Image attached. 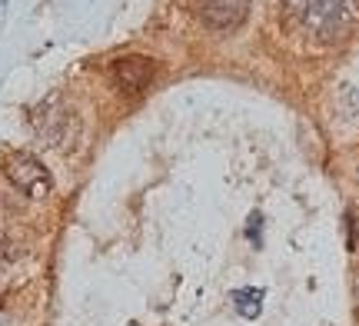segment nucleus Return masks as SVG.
<instances>
[{
    "mask_svg": "<svg viewBox=\"0 0 359 326\" xmlns=\"http://www.w3.org/2000/svg\"><path fill=\"white\" fill-rule=\"evenodd\" d=\"M263 290H253V287H246V290H236L233 293V303H236V313L246 316V320H257L259 310H263Z\"/></svg>",
    "mask_w": 359,
    "mask_h": 326,
    "instance_id": "obj_6",
    "label": "nucleus"
},
{
    "mask_svg": "<svg viewBox=\"0 0 359 326\" xmlns=\"http://www.w3.org/2000/svg\"><path fill=\"white\" fill-rule=\"evenodd\" d=\"M156 74V60L140 57V53H127V57H116L110 64V80H114L116 90L123 93H140L154 83Z\"/></svg>",
    "mask_w": 359,
    "mask_h": 326,
    "instance_id": "obj_4",
    "label": "nucleus"
},
{
    "mask_svg": "<svg viewBox=\"0 0 359 326\" xmlns=\"http://www.w3.org/2000/svg\"><path fill=\"white\" fill-rule=\"evenodd\" d=\"M30 123H34V130H37L40 140H43L47 147H53V150H67V147H74V140H77V133H80L77 114L64 104V97H60V93H50V97L34 110Z\"/></svg>",
    "mask_w": 359,
    "mask_h": 326,
    "instance_id": "obj_1",
    "label": "nucleus"
},
{
    "mask_svg": "<svg viewBox=\"0 0 359 326\" xmlns=\"http://www.w3.org/2000/svg\"><path fill=\"white\" fill-rule=\"evenodd\" d=\"M196 17L213 30H233L246 20L250 0H193Z\"/></svg>",
    "mask_w": 359,
    "mask_h": 326,
    "instance_id": "obj_5",
    "label": "nucleus"
},
{
    "mask_svg": "<svg viewBox=\"0 0 359 326\" xmlns=\"http://www.w3.org/2000/svg\"><path fill=\"white\" fill-rule=\"evenodd\" d=\"M290 4H293V13H299L303 24L316 30L320 37H333L349 13L346 0H290Z\"/></svg>",
    "mask_w": 359,
    "mask_h": 326,
    "instance_id": "obj_3",
    "label": "nucleus"
},
{
    "mask_svg": "<svg viewBox=\"0 0 359 326\" xmlns=\"http://www.w3.org/2000/svg\"><path fill=\"white\" fill-rule=\"evenodd\" d=\"M0 250H4V240H0Z\"/></svg>",
    "mask_w": 359,
    "mask_h": 326,
    "instance_id": "obj_8",
    "label": "nucleus"
},
{
    "mask_svg": "<svg viewBox=\"0 0 359 326\" xmlns=\"http://www.w3.org/2000/svg\"><path fill=\"white\" fill-rule=\"evenodd\" d=\"M259 230H263V217H259V213H253V217H250V226H246V236H250L257 247H259Z\"/></svg>",
    "mask_w": 359,
    "mask_h": 326,
    "instance_id": "obj_7",
    "label": "nucleus"
},
{
    "mask_svg": "<svg viewBox=\"0 0 359 326\" xmlns=\"http://www.w3.org/2000/svg\"><path fill=\"white\" fill-rule=\"evenodd\" d=\"M4 173H7V180H11L24 196H30V200H47V196L53 193L50 170L43 167V160H37L34 154H27V150L7 154Z\"/></svg>",
    "mask_w": 359,
    "mask_h": 326,
    "instance_id": "obj_2",
    "label": "nucleus"
}]
</instances>
